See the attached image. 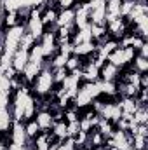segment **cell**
I'll use <instances>...</instances> for the list:
<instances>
[{
	"label": "cell",
	"instance_id": "cell-25",
	"mask_svg": "<svg viewBox=\"0 0 148 150\" xmlns=\"http://www.w3.org/2000/svg\"><path fill=\"white\" fill-rule=\"evenodd\" d=\"M132 150H148V136L132 134Z\"/></svg>",
	"mask_w": 148,
	"mask_h": 150
},
{
	"label": "cell",
	"instance_id": "cell-6",
	"mask_svg": "<svg viewBox=\"0 0 148 150\" xmlns=\"http://www.w3.org/2000/svg\"><path fill=\"white\" fill-rule=\"evenodd\" d=\"M120 108H118V105H117V98H113V100H106L105 103H103V107H101V110H99V117L101 119H105V120H110V122H117L118 119H120Z\"/></svg>",
	"mask_w": 148,
	"mask_h": 150
},
{
	"label": "cell",
	"instance_id": "cell-10",
	"mask_svg": "<svg viewBox=\"0 0 148 150\" xmlns=\"http://www.w3.org/2000/svg\"><path fill=\"white\" fill-rule=\"evenodd\" d=\"M118 74H120V68H117L115 65H111V63L106 61V63L99 68V80H105V82H117Z\"/></svg>",
	"mask_w": 148,
	"mask_h": 150
},
{
	"label": "cell",
	"instance_id": "cell-36",
	"mask_svg": "<svg viewBox=\"0 0 148 150\" xmlns=\"http://www.w3.org/2000/svg\"><path fill=\"white\" fill-rule=\"evenodd\" d=\"M131 150H132V149H131Z\"/></svg>",
	"mask_w": 148,
	"mask_h": 150
},
{
	"label": "cell",
	"instance_id": "cell-31",
	"mask_svg": "<svg viewBox=\"0 0 148 150\" xmlns=\"http://www.w3.org/2000/svg\"><path fill=\"white\" fill-rule=\"evenodd\" d=\"M77 2H78V0H59L56 5H58L59 9H73L75 5H77Z\"/></svg>",
	"mask_w": 148,
	"mask_h": 150
},
{
	"label": "cell",
	"instance_id": "cell-8",
	"mask_svg": "<svg viewBox=\"0 0 148 150\" xmlns=\"http://www.w3.org/2000/svg\"><path fill=\"white\" fill-rule=\"evenodd\" d=\"M9 142L16 143V145H26L28 143V136L25 131V122L21 120H14L9 131Z\"/></svg>",
	"mask_w": 148,
	"mask_h": 150
},
{
	"label": "cell",
	"instance_id": "cell-27",
	"mask_svg": "<svg viewBox=\"0 0 148 150\" xmlns=\"http://www.w3.org/2000/svg\"><path fill=\"white\" fill-rule=\"evenodd\" d=\"M134 4H136V2H132V0H122V2H120V16H122L124 19L131 14Z\"/></svg>",
	"mask_w": 148,
	"mask_h": 150
},
{
	"label": "cell",
	"instance_id": "cell-29",
	"mask_svg": "<svg viewBox=\"0 0 148 150\" xmlns=\"http://www.w3.org/2000/svg\"><path fill=\"white\" fill-rule=\"evenodd\" d=\"M80 131V126H78V120L73 122H66V133H68V138H73L75 134Z\"/></svg>",
	"mask_w": 148,
	"mask_h": 150
},
{
	"label": "cell",
	"instance_id": "cell-28",
	"mask_svg": "<svg viewBox=\"0 0 148 150\" xmlns=\"http://www.w3.org/2000/svg\"><path fill=\"white\" fill-rule=\"evenodd\" d=\"M0 93H9L12 94V87H11V79L7 75L0 74Z\"/></svg>",
	"mask_w": 148,
	"mask_h": 150
},
{
	"label": "cell",
	"instance_id": "cell-32",
	"mask_svg": "<svg viewBox=\"0 0 148 150\" xmlns=\"http://www.w3.org/2000/svg\"><path fill=\"white\" fill-rule=\"evenodd\" d=\"M5 147H7V143H5V142H2V140H0V150H5Z\"/></svg>",
	"mask_w": 148,
	"mask_h": 150
},
{
	"label": "cell",
	"instance_id": "cell-14",
	"mask_svg": "<svg viewBox=\"0 0 148 150\" xmlns=\"http://www.w3.org/2000/svg\"><path fill=\"white\" fill-rule=\"evenodd\" d=\"M40 70H42V65H37V63H33V61H28V65L23 68L21 75H23V77H25V80L32 86V82L37 79V75L40 74Z\"/></svg>",
	"mask_w": 148,
	"mask_h": 150
},
{
	"label": "cell",
	"instance_id": "cell-13",
	"mask_svg": "<svg viewBox=\"0 0 148 150\" xmlns=\"http://www.w3.org/2000/svg\"><path fill=\"white\" fill-rule=\"evenodd\" d=\"M94 52H96V44L94 42H82V44L73 45V52L72 54L78 56V58H89Z\"/></svg>",
	"mask_w": 148,
	"mask_h": 150
},
{
	"label": "cell",
	"instance_id": "cell-15",
	"mask_svg": "<svg viewBox=\"0 0 148 150\" xmlns=\"http://www.w3.org/2000/svg\"><path fill=\"white\" fill-rule=\"evenodd\" d=\"M82 42H92V35H91V25L85 26V28H80V30H75L73 37H72V44H82Z\"/></svg>",
	"mask_w": 148,
	"mask_h": 150
},
{
	"label": "cell",
	"instance_id": "cell-7",
	"mask_svg": "<svg viewBox=\"0 0 148 150\" xmlns=\"http://www.w3.org/2000/svg\"><path fill=\"white\" fill-rule=\"evenodd\" d=\"M108 140L111 142L113 147H117V150H131L132 149V136L127 131L115 129L113 134H111Z\"/></svg>",
	"mask_w": 148,
	"mask_h": 150
},
{
	"label": "cell",
	"instance_id": "cell-1",
	"mask_svg": "<svg viewBox=\"0 0 148 150\" xmlns=\"http://www.w3.org/2000/svg\"><path fill=\"white\" fill-rule=\"evenodd\" d=\"M30 89H32V94L37 96V98H44V96H47V94L52 93V89H54V79H52V68L49 67L47 59L44 61L42 70L37 75V79L32 82Z\"/></svg>",
	"mask_w": 148,
	"mask_h": 150
},
{
	"label": "cell",
	"instance_id": "cell-33",
	"mask_svg": "<svg viewBox=\"0 0 148 150\" xmlns=\"http://www.w3.org/2000/svg\"><path fill=\"white\" fill-rule=\"evenodd\" d=\"M4 14V9H2V4H0V16Z\"/></svg>",
	"mask_w": 148,
	"mask_h": 150
},
{
	"label": "cell",
	"instance_id": "cell-23",
	"mask_svg": "<svg viewBox=\"0 0 148 150\" xmlns=\"http://www.w3.org/2000/svg\"><path fill=\"white\" fill-rule=\"evenodd\" d=\"M25 131H26L28 140H33L38 133H40V127H38V124L35 122V119H30V120L25 122Z\"/></svg>",
	"mask_w": 148,
	"mask_h": 150
},
{
	"label": "cell",
	"instance_id": "cell-9",
	"mask_svg": "<svg viewBox=\"0 0 148 150\" xmlns=\"http://www.w3.org/2000/svg\"><path fill=\"white\" fill-rule=\"evenodd\" d=\"M28 61H30V54H28V51H23V49H18L14 54H12V61H11V67L18 72V74H21L23 72V68L28 65Z\"/></svg>",
	"mask_w": 148,
	"mask_h": 150
},
{
	"label": "cell",
	"instance_id": "cell-5",
	"mask_svg": "<svg viewBox=\"0 0 148 150\" xmlns=\"http://www.w3.org/2000/svg\"><path fill=\"white\" fill-rule=\"evenodd\" d=\"M40 47H42V52H44V58L45 59H51L56 52H58V44H56V32L54 30H45L44 35L38 40Z\"/></svg>",
	"mask_w": 148,
	"mask_h": 150
},
{
	"label": "cell",
	"instance_id": "cell-22",
	"mask_svg": "<svg viewBox=\"0 0 148 150\" xmlns=\"http://www.w3.org/2000/svg\"><path fill=\"white\" fill-rule=\"evenodd\" d=\"M82 58H78V56H75V54H70L68 56V59H66V63H65V68H66V72L70 74V72H75V70H80L82 68Z\"/></svg>",
	"mask_w": 148,
	"mask_h": 150
},
{
	"label": "cell",
	"instance_id": "cell-18",
	"mask_svg": "<svg viewBox=\"0 0 148 150\" xmlns=\"http://www.w3.org/2000/svg\"><path fill=\"white\" fill-rule=\"evenodd\" d=\"M131 67L138 74H148V58H143V56L136 54L134 59H132V63H131Z\"/></svg>",
	"mask_w": 148,
	"mask_h": 150
},
{
	"label": "cell",
	"instance_id": "cell-16",
	"mask_svg": "<svg viewBox=\"0 0 148 150\" xmlns=\"http://www.w3.org/2000/svg\"><path fill=\"white\" fill-rule=\"evenodd\" d=\"M89 145H91V149H103V145H105V142H106V138L94 127V129H91L89 133Z\"/></svg>",
	"mask_w": 148,
	"mask_h": 150
},
{
	"label": "cell",
	"instance_id": "cell-21",
	"mask_svg": "<svg viewBox=\"0 0 148 150\" xmlns=\"http://www.w3.org/2000/svg\"><path fill=\"white\" fill-rule=\"evenodd\" d=\"M28 54H30V61H33V63H37V65H44L45 58H44V52H42V47H40L38 42L28 51Z\"/></svg>",
	"mask_w": 148,
	"mask_h": 150
},
{
	"label": "cell",
	"instance_id": "cell-30",
	"mask_svg": "<svg viewBox=\"0 0 148 150\" xmlns=\"http://www.w3.org/2000/svg\"><path fill=\"white\" fill-rule=\"evenodd\" d=\"M9 107H11V94L0 93V110H9Z\"/></svg>",
	"mask_w": 148,
	"mask_h": 150
},
{
	"label": "cell",
	"instance_id": "cell-19",
	"mask_svg": "<svg viewBox=\"0 0 148 150\" xmlns=\"http://www.w3.org/2000/svg\"><path fill=\"white\" fill-rule=\"evenodd\" d=\"M96 129H98V131H99L105 138H110L111 134H113V131H115V124H113V122H110V120L99 119V122H98Z\"/></svg>",
	"mask_w": 148,
	"mask_h": 150
},
{
	"label": "cell",
	"instance_id": "cell-34",
	"mask_svg": "<svg viewBox=\"0 0 148 150\" xmlns=\"http://www.w3.org/2000/svg\"><path fill=\"white\" fill-rule=\"evenodd\" d=\"M132 2H147V0H132Z\"/></svg>",
	"mask_w": 148,
	"mask_h": 150
},
{
	"label": "cell",
	"instance_id": "cell-12",
	"mask_svg": "<svg viewBox=\"0 0 148 150\" xmlns=\"http://www.w3.org/2000/svg\"><path fill=\"white\" fill-rule=\"evenodd\" d=\"M75 23V9H59L56 26H72Z\"/></svg>",
	"mask_w": 148,
	"mask_h": 150
},
{
	"label": "cell",
	"instance_id": "cell-35",
	"mask_svg": "<svg viewBox=\"0 0 148 150\" xmlns=\"http://www.w3.org/2000/svg\"><path fill=\"white\" fill-rule=\"evenodd\" d=\"M120 2H122V0H120Z\"/></svg>",
	"mask_w": 148,
	"mask_h": 150
},
{
	"label": "cell",
	"instance_id": "cell-2",
	"mask_svg": "<svg viewBox=\"0 0 148 150\" xmlns=\"http://www.w3.org/2000/svg\"><path fill=\"white\" fill-rule=\"evenodd\" d=\"M99 94H101L99 80L98 82H80L78 91H77V94L73 98V107L78 108V110L87 108V107H91L92 100H96Z\"/></svg>",
	"mask_w": 148,
	"mask_h": 150
},
{
	"label": "cell",
	"instance_id": "cell-24",
	"mask_svg": "<svg viewBox=\"0 0 148 150\" xmlns=\"http://www.w3.org/2000/svg\"><path fill=\"white\" fill-rule=\"evenodd\" d=\"M132 122H136V124H148V108L147 107H140L136 112L132 113Z\"/></svg>",
	"mask_w": 148,
	"mask_h": 150
},
{
	"label": "cell",
	"instance_id": "cell-4",
	"mask_svg": "<svg viewBox=\"0 0 148 150\" xmlns=\"http://www.w3.org/2000/svg\"><path fill=\"white\" fill-rule=\"evenodd\" d=\"M134 56H136V51L132 47H117L113 52L108 54L106 61L115 65L117 68H124V67H129L132 63Z\"/></svg>",
	"mask_w": 148,
	"mask_h": 150
},
{
	"label": "cell",
	"instance_id": "cell-26",
	"mask_svg": "<svg viewBox=\"0 0 148 150\" xmlns=\"http://www.w3.org/2000/svg\"><path fill=\"white\" fill-rule=\"evenodd\" d=\"M35 44H37V40L32 37L28 32H25V35L21 37V40H19V49H23V51H30Z\"/></svg>",
	"mask_w": 148,
	"mask_h": 150
},
{
	"label": "cell",
	"instance_id": "cell-11",
	"mask_svg": "<svg viewBox=\"0 0 148 150\" xmlns=\"http://www.w3.org/2000/svg\"><path fill=\"white\" fill-rule=\"evenodd\" d=\"M33 119H35V122L38 124L40 131H51V127L54 124V119H52V115H51L49 110H38Z\"/></svg>",
	"mask_w": 148,
	"mask_h": 150
},
{
	"label": "cell",
	"instance_id": "cell-17",
	"mask_svg": "<svg viewBox=\"0 0 148 150\" xmlns=\"http://www.w3.org/2000/svg\"><path fill=\"white\" fill-rule=\"evenodd\" d=\"M51 133H52V136L58 138V140H66V138H68V133H66V122H65V120H58V122H54L52 127H51Z\"/></svg>",
	"mask_w": 148,
	"mask_h": 150
},
{
	"label": "cell",
	"instance_id": "cell-3",
	"mask_svg": "<svg viewBox=\"0 0 148 150\" xmlns=\"http://www.w3.org/2000/svg\"><path fill=\"white\" fill-rule=\"evenodd\" d=\"M25 32H26L25 25H18V26H12V28L4 30V42H2L4 51L14 54L19 49V40L25 35Z\"/></svg>",
	"mask_w": 148,
	"mask_h": 150
},
{
	"label": "cell",
	"instance_id": "cell-20",
	"mask_svg": "<svg viewBox=\"0 0 148 150\" xmlns=\"http://www.w3.org/2000/svg\"><path fill=\"white\" fill-rule=\"evenodd\" d=\"M2 21H4V30L21 25V19H19L18 12H4V18H2Z\"/></svg>",
	"mask_w": 148,
	"mask_h": 150
}]
</instances>
